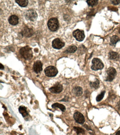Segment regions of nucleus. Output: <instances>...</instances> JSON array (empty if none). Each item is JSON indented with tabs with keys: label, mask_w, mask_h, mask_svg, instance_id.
<instances>
[{
	"label": "nucleus",
	"mask_w": 120,
	"mask_h": 135,
	"mask_svg": "<svg viewBox=\"0 0 120 135\" xmlns=\"http://www.w3.org/2000/svg\"><path fill=\"white\" fill-rule=\"evenodd\" d=\"M19 53L26 60H30L33 57V53L31 49L28 46L21 48L19 50Z\"/></svg>",
	"instance_id": "obj_1"
},
{
	"label": "nucleus",
	"mask_w": 120,
	"mask_h": 135,
	"mask_svg": "<svg viewBox=\"0 0 120 135\" xmlns=\"http://www.w3.org/2000/svg\"><path fill=\"white\" fill-rule=\"evenodd\" d=\"M48 26L51 31H57L59 27V23L58 19L56 18L50 19L48 22Z\"/></svg>",
	"instance_id": "obj_2"
},
{
	"label": "nucleus",
	"mask_w": 120,
	"mask_h": 135,
	"mask_svg": "<svg viewBox=\"0 0 120 135\" xmlns=\"http://www.w3.org/2000/svg\"><path fill=\"white\" fill-rule=\"evenodd\" d=\"M93 65L91 67L92 70L97 71L99 70H102L104 67L103 63L100 59L98 58H95L92 60Z\"/></svg>",
	"instance_id": "obj_3"
},
{
	"label": "nucleus",
	"mask_w": 120,
	"mask_h": 135,
	"mask_svg": "<svg viewBox=\"0 0 120 135\" xmlns=\"http://www.w3.org/2000/svg\"><path fill=\"white\" fill-rule=\"evenodd\" d=\"M44 73L46 75L49 77H55L58 74V69L54 66H48L44 70Z\"/></svg>",
	"instance_id": "obj_4"
},
{
	"label": "nucleus",
	"mask_w": 120,
	"mask_h": 135,
	"mask_svg": "<svg viewBox=\"0 0 120 135\" xmlns=\"http://www.w3.org/2000/svg\"><path fill=\"white\" fill-rule=\"evenodd\" d=\"M108 76L106 79V81L111 82L115 78L117 72L114 68L110 67L107 70Z\"/></svg>",
	"instance_id": "obj_5"
},
{
	"label": "nucleus",
	"mask_w": 120,
	"mask_h": 135,
	"mask_svg": "<svg viewBox=\"0 0 120 135\" xmlns=\"http://www.w3.org/2000/svg\"><path fill=\"white\" fill-rule=\"evenodd\" d=\"M25 16L27 20L34 21L36 20L37 18V14L35 11L34 10L30 9L26 11Z\"/></svg>",
	"instance_id": "obj_6"
},
{
	"label": "nucleus",
	"mask_w": 120,
	"mask_h": 135,
	"mask_svg": "<svg viewBox=\"0 0 120 135\" xmlns=\"http://www.w3.org/2000/svg\"><path fill=\"white\" fill-rule=\"evenodd\" d=\"M73 36L77 41L81 42L83 41L85 38L84 32L79 29H77L73 32Z\"/></svg>",
	"instance_id": "obj_7"
},
{
	"label": "nucleus",
	"mask_w": 120,
	"mask_h": 135,
	"mask_svg": "<svg viewBox=\"0 0 120 135\" xmlns=\"http://www.w3.org/2000/svg\"><path fill=\"white\" fill-rule=\"evenodd\" d=\"M65 45V43L62 42L59 38H56L53 41L52 47L54 49H61Z\"/></svg>",
	"instance_id": "obj_8"
},
{
	"label": "nucleus",
	"mask_w": 120,
	"mask_h": 135,
	"mask_svg": "<svg viewBox=\"0 0 120 135\" xmlns=\"http://www.w3.org/2000/svg\"><path fill=\"white\" fill-rule=\"evenodd\" d=\"M63 89L62 86L59 83L54 84L53 87L50 88L49 90L52 93L58 94L61 93Z\"/></svg>",
	"instance_id": "obj_9"
},
{
	"label": "nucleus",
	"mask_w": 120,
	"mask_h": 135,
	"mask_svg": "<svg viewBox=\"0 0 120 135\" xmlns=\"http://www.w3.org/2000/svg\"><path fill=\"white\" fill-rule=\"evenodd\" d=\"M74 118L76 122L79 124H83L85 121L83 115L79 112H76L74 114Z\"/></svg>",
	"instance_id": "obj_10"
},
{
	"label": "nucleus",
	"mask_w": 120,
	"mask_h": 135,
	"mask_svg": "<svg viewBox=\"0 0 120 135\" xmlns=\"http://www.w3.org/2000/svg\"><path fill=\"white\" fill-rule=\"evenodd\" d=\"M34 34V31L31 28H29L28 26H25L23 28L21 32V34L22 36L30 37L32 36Z\"/></svg>",
	"instance_id": "obj_11"
},
{
	"label": "nucleus",
	"mask_w": 120,
	"mask_h": 135,
	"mask_svg": "<svg viewBox=\"0 0 120 135\" xmlns=\"http://www.w3.org/2000/svg\"><path fill=\"white\" fill-rule=\"evenodd\" d=\"M33 69L36 73H40L42 70V64L40 61H37L35 62L33 66Z\"/></svg>",
	"instance_id": "obj_12"
},
{
	"label": "nucleus",
	"mask_w": 120,
	"mask_h": 135,
	"mask_svg": "<svg viewBox=\"0 0 120 135\" xmlns=\"http://www.w3.org/2000/svg\"><path fill=\"white\" fill-rule=\"evenodd\" d=\"M18 18L15 15L10 16L8 19V21L10 24L16 25L18 23Z\"/></svg>",
	"instance_id": "obj_13"
},
{
	"label": "nucleus",
	"mask_w": 120,
	"mask_h": 135,
	"mask_svg": "<svg viewBox=\"0 0 120 135\" xmlns=\"http://www.w3.org/2000/svg\"><path fill=\"white\" fill-rule=\"evenodd\" d=\"M73 92L77 96H80L83 93V89L80 87L76 86L73 88Z\"/></svg>",
	"instance_id": "obj_14"
},
{
	"label": "nucleus",
	"mask_w": 120,
	"mask_h": 135,
	"mask_svg": "<svg viewBox=\"0 0 120 135\" xmlns=\"http://www.w3.org/2000/svg\"><path fill=\"white\" fill-rule=\"evenodd\" d=\"M19 111L23 117H25L28 115L26 111V108L24 106H21L19 107Z\"/></svg>",
	"instance_id": "obj_15"
},
{
	"label": "nucleus",
	"mask_w": 120,
	"mask_h": 135,
	"mask_svg": "<svg viewBox=\"0 0 120 135\" xmlns=\"http://www.w3.org/2000/svg\"><path fill=\"white\" fill-rule=\"evenodd\" d=\"M120 41V39L119 37L116 35L112 36L110 38V42L112 45H114L118 42Z\"/></svg>",
	"instance_id": "obj_16"
},
{
	"label": "nucleus",
	"mask_w": 120,
	"mask_h": 135,
	"mask_svg": "<svg viewBox=\"0 0 120 135\" xmlns=\"http://www.w3.org/2000/svg\"><path fill=\"white\" fill-rule=\"evenodd\" d=\"M16 3L18 4L20 6L25 7L27 6L28 4V1L27 0H16Z\"/></svg>",
	"instance_id": "obj_17"
},
{
	"label": "nucleus",
	"mask_w": 120,
	"mask_h": 135,
	"mask_svg": "<svg viewBox=\"0 0 120 135\" xmlns=\"http://www.w3.org/2000/svg\"><path fill=\"white\" fill-rule=\"evenodd\" d=\"M52 107L53 108L56 107L59 108L62 112L65 111L66 110L65 107L63 105L58 103L53 104L52 105Z\"/></svg>",
	"instance_id": "obj_18"
},
{
	"label": "nucleus",
	"mask_w": 120,
	"mask_h": 135,
	"mask_svg": "<svg viewBox=\"0 0 120 135\" xmlns=\"http://www.w3.org/2000/svg\"><path fill=\"white\" fill-rule=\"evenodd\" d=\"M99 80L97 79H96V81L94 82H91L90 83V87L95 89H97L99 88Z\"/></svg>",
	"instance_id": "obj_19"
},
{
	"label": "nucleus",
	"mask_w": 120,
	"mask_h": 135,
	"mask_svg": "<svg viewBox=\"0 0 120 135\" xmlns=\"http://www.w3.org/2000/svg\"><path fill=\"white\" fill-rule=\"evenodd\" d=\"M77 47L75 46H71L67 49L65 52L67 53H73L77 51Z\"/></svg>",
	"instance_id": "obj_20"
},
{
	"label": "nucleus",
	"mask_w": 120,
	"mask_h": 135,
	"mask_svg": "<svg viewBox=\"0 0 120 135\" xmlns=\"http://www.w3.org/2000/svg\"><path fill=\"white\" fill-rule=\"evenodd\" d=\"M119 57L118 53L114 52H111L109 53V58L111 59H115Z\"/></svg>",
	"instance_id": "obj_21"
},
{
	"label": "nucleus",
	"mask_w": 120,
	"mask_h": 135,
	"mask_svg": "<svg viewBox=\"0 0 120 135\" xmlns=\"http://www.w3.org/2000/svg\"><path fill=\"white\" fill-rule=\"evenodd\" d=\"M86 2L89 6L93 7L98 4V0H88L86 1Z\"/></svg>",
	"instance_id": "obj_22"
},
{
	"label": "nucleus",
	"mask_w": 120,
	"mask_h": 135,
	"mask_svg": "<svg viewBox=\"0 0 120 135\" xmlns=\"http://www.w3.org/2000/svg\"><path fill=\"white\" fill-rule=\"evenodd\" d=\"M74 129L78 135L80 133H84V130L83 129L78 127H74Z\"/></svg>",
	"instance_id": "obj_23"
},
{
	"label": "nucleus",
	"mask_w": 120,
	"mask_h": 135,
	"mask_svg": "<svg viewBox=\"0 0 120 135\" xmlns=\"http://www.w3.org/2000/svg\"><path fill=\"white\" fill-rule=\"evenodd\" d=\"M105 93V91H104L102 92L100 94L98 95L96 98V100L97 101L99 102L102 100V99L104 98V96Z\"/></svg>",
	"instance_id": "obj_24"
},
{
	"label": "nucleus",
	"mask_w": 120,
	"mask_h": 135,
	"mask_svg": "<svg viewBox=\"0 0 120 135\" xmlns=\"http://www.w3.org/2000/svg\"><path fill=\"white\" fill-rule=\"evenodd\" d=\"M111 2L114 5H118L120 3V0H113L111 1Z\"/></svg>",
	"instance_id": "obj_25"
},
{
	"label": "nucleus",
	"mask_w": 120,
	"mask_h": 135,
	"mask_svg": "<svg viewBox=\"0 0 120 135\" xmlns=\"http://www.w3.org/2000/svg\"><path fill=\"white\" fill-rule=\"evenodd\" d=\"M117 107L118 110H119L120 111V101L118 102Z\"/></svg>",
	"instance_id": "obj_26"
},
{
	"label": "nucleus",
	"mask_w": 120,
	"mask_h": 135,
	"mask_svg": "<svg viewBox=\"0 0 120 135\" xmlns=\"http://www.w3.org/2000/svg\"><path fill=\"white\" fill-rule=\"evenodd\" d=\"M0 68L1 70H3V69H4V67L1 64H0Z\"/></svg>",
	"instance_id": "obj_27"
},
{
	"label": "nucleus",
	"mask_w": 120,
	"mask_h": 135,
	"mask_svg": "<svg viewBox=\"0 0 120 135\" xmlns=\"http://www.w3.org/2000/svg\"><path fill=\"white\" fill-rule=\"evenodd\" d=\"M115 135H120V130L117 132Z\"/></svg>",
	"instance_id": "obj_28"
},
{
	"label": "nucleus",
	"mask_w": 120,
	"mask_h": 135,
	"mask_svg": "<svg viewBox=\"0 0 120 135\" xmlns=\"http://www.w3.org/2000/svg\"><path fill=\"white\" fill-rule=\"evenodd\" d=\"M119 33H120V28H119Z\"/></svg>",
	"instance_id": "obj_29"
}]
</instances>
